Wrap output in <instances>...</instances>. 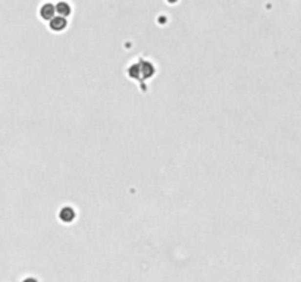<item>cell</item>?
Segmentation results:
<instances>
[{"instance_id": "obj_1", "label": "cell", "mask_w": 301, "mask_h": 282, "mask_svg": "<svg viewBox=\"0 0 301 282\" xmlns=\"http://www.w3.org/2000/svg\"><path fill=\"white\" fill-rule=\"evenodd\" d=\"M56 15V8L52 5V3H44L42 8H40V17L46 21H50L53 20Z\"/></svg>"}, {"instance_id": "obj_2", "label": "cell", "mask_w": 301, "mask_h": 282, "mask_svg": "<svg viewBox=\"0 0 301 282\" xmlns=\"http://www.w3.org/2000/svg\"><path fill=\"white\" fill-rule=\"evenodd\" d=\"M66 20L64 18V17H55L53 20H50V28L53 30V31H64L65 28H66Z\"/></svg>"}, {"instance_id": "obj_3", "label": "cell", "mask_w": 301, "mask_h": 282, "mask_svg": "<svg viewBox=\"0 0 301 282\" xmlns=\"http://www.w3.org/2000/svg\"><path fill=\"white\" fill-rule=\"evenodd\" d=\"M59 217H61L62 222L69 223V222H72L75 219V212H74L72 207H64L61 210V213H59Z\"/></svg>"}, {"instance_id": "obj_4", "label": "cell", "mask_w": 301, "mask_h": 282, "mask_svg": "<svg viewBox=\"0 0 301 282\" xmlns=\"http://www.w3.org/2000/svg\"><path fill=\"white\" fill-rule=\"evenodd\" d=\"M55 8H56V14H59V17L65 18L71 14V6L66 2H59Z\"/></svg>"}, {"instance_id": "obj_5", "label": "cell", "mask_w": 301, "mask_h": 282, "mask_svg": "<svg viewBox=\"0 0 301 282\" xmlns=\"http://www.w3.org/2000/svg\"><path fill=\"white\" fill-rule=\"evenodd\" d=\"M24 282H37V281H36V279H33V278H27Z\"/></svg>"}]
</instances>
